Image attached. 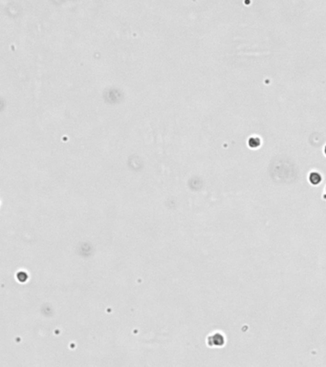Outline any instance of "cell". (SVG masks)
Here are the masks:
<instances>
[{
    "instance_id": "3957f363",
    "label": "cell",
    "mask_w": 326,
    "mask_h": 367,
    "mask_svg": "<svg viewBox=\"0 0 326 367\" xmlns=\"http://www.w3.org/2000/svg\"><path fill=\"white\" fill-rule=\"evenodd\" d=\"M324 152H325V154H326V147H325V148H324Z\"/></svg>"
},
{
    "instance_id": "7a4b0ae2",
    "label": "cell",
    "mask_w": 326,
    "mask_h": 367,
    "mask_svg": "<svg viewBox=\"0 0 326 367\" xmlns=\"http://www.w3.org/2000/svg\"><path fill=\"white\" fill-rule=\"evenodd\" d=\"M259 145H260V140L258 139V138L253 137L249 140V145L251 147H257Z\"/></svg>"
},
{
    "instance_id": "6da1fadb",
    "label": "cell",
    "mask_w": 326,
    "mask_h": 367,
    "mask_svg": "<svg viewBox=\"0 0 326 367\" xmlns=\"http://www.w3.org/2000/svg\"><path fill=\"white\" fill-rule=\"evenodd\" d=\"M309 181L311 182L313 185H318L321 181V176L316 172H312L309 176Z\"/></svg>"
}]
</instances>
